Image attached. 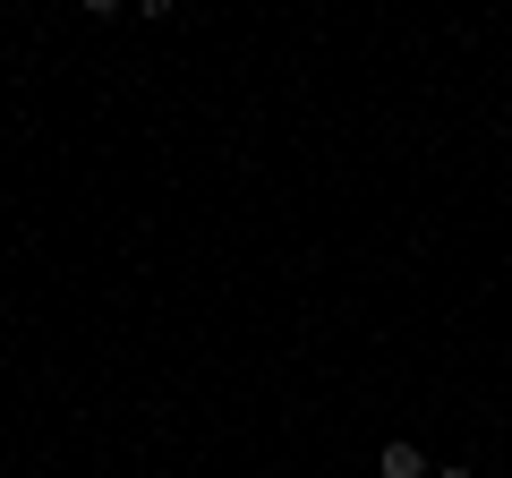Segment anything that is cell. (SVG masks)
I'll return each instance as SVG.
<instances>
[{"instance_id": "cell-1", "label": "cell", "mask_w": 512, "mask_h": 478, "mask_svg": "<svg viewBox=\"0 0 512 478\" xmlns=\"http://www.w3.org/2000/svg\"><path fill=\"white\" fill-rule=\"evenodd\" d=\"M376 478H436V470H427V453H419L410 436H393V444L376 453Z\"/></svg>"}, {"instance_id": "cell-2", "label": "cell", "mask_w": 512, "mask_h": 478, "mask_svg": "<svg viewBox=\"0 0 512 478\" xmlns=\"http://www.w3.org/2000/svg\"><path fill=\"white\" fill-rule=\"evenodd\" d=\"M436 478H470V470H461V461H444V470H436Z\"/></svg>"}]
</instances>
